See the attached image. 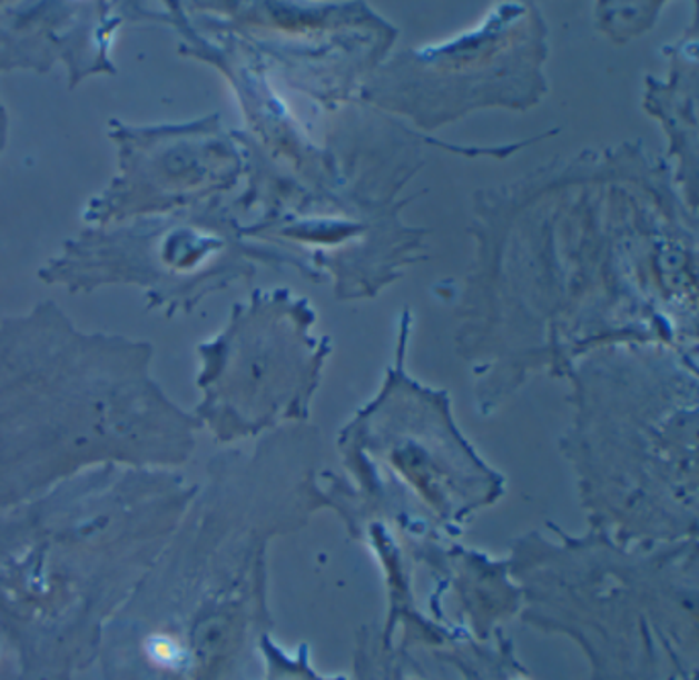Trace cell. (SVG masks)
Listing matches in <instances>:
<instances>
[{
  "label": "cell",
  "mask_w": 699,
  "mask_h": 680,
  "mask_svg": "<svg viewBox=\"0 0 699 680\" xmlns=\"http://www.w3.org/2000/svg\"><path fill=\"white\" fill-rule=\"evenodd\" d=\"M548 529L554 538L525 533L506 560L523 619L577 638L597 680H654L661 652L683 677L698 638V538L620 543L593 529L581 538Z\"/></svg>",
  "instance_id": "6da1fadb"
},
{
  "label": "cell",
  "mask_w": 699,
  "mask_h": 680,
  "mask_svg": "<svg viewBox=\"0 0 699 680\" xmlns=\"http://www.w3.org/2000/svg\"><path fill=\"white\" fill-rule=\"evenodd\" d=\"M345 455L355 482L331 477L324 506L341 519H376L411 540L454 541L505 492V480L455 435L445 402L401 372L351 426Z\"/></svg>",
  "instance_id": "7a4b0ae2"
},
{
  "label": "cell",
  "mask_w": 699,
  "mask_h": 680,
  "mask_svg": "<svg viewBox=\"0 0 699 680\" xmlns=\"http://www.w3.org/2000/svg\"><path fill=\"white\" fill-rule=\"evenodd\" d=\"M611 400L613 394L609 392ZM583 414L569 455L589 529L620 543L698 538V470L681 404H599L581 392Z\"/></svg>",
  "instance_id": "3957f363"
}]
</instances>
